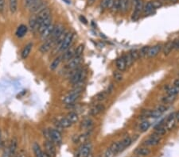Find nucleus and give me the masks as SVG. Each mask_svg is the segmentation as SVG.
Returning a JSON list of instances; mask_svg holds the SVG:
<instances>
[{"label":"nucleus","instance_id":"44","mask_svg":"<svg viewBox=\"0 0 179 157\" xmlns=\"http://www.w3.org/2000/svg\"><path fill=\"white\" fill-rule=\"evenodd\" d=\"M111 10L113 13L120 11V0H115Z\"/></svg>","mask_w":179,"mask_h":157},{"label":"nucleus","instance_id":"26","mask_svg":"<svg viewBox=\"0 0 179 157\" xmlns=\"http://www.w3.org/2000/svg\"><path fill=\"white\" fill-rule=\"evenodd\" d=\"M27 31H28V28H27L26 25H21L18 27L15 34L18 37H22L26 34Z\"/></svg>","mask_w":179,"mask_h":157},{"label":"nucleus","instance_id":"15","mask_svg":"<svg viewBox=\"0 0 179 157\" xmlns=\"http://www.w3.org/2000/svg\"><path fill=\"white\" fill-rule=\"evenodd\" d=\"M176 120H175V113H172L169 115V117L166 118V121H165V127H166V130H172L173 127L175 126Z\"/></svg>","mask_w":179,"mask_h":157},{"label":"nucleus","instance_id":"54","mask_svg":"<svg viewBox=\"0 0 179 157\" xmlns=\"http://www.w3.org/2000/svg\"><path fill=\"white\" fill-rule=\"evenodd\" d=\"M79 18H80V20L81 21V22H84L85 24H87V20L85 17H83V16H80Z\"/></svg>","mask_w":179,"mask_h":157},{"label":"nucleus","instance_id":"12","mask_svg":"<svg viewBox=\"0 0 179 157\" xmlns=\"http://www.w3.org/2000/svg\"><path fill=\"white\" fill-rule=\"evenodd\" d=\"M64 31H65V27H64V25H62V24H58V25H56L54 26L52 36H51L50 39L54 40V42H55V40L63 33Z\"/></svg>","mask_w":179,"mask_h":157},{"label":"nucleus","instance_id":"4","mask_svg":"<svg viewBox=\"0 0 179 157\" xmlns=\"http://www.w3.org/2000/svg\"><path fill=\"white\" fill-rule=\"evenodd\" d=\"M49 130H50V138H51L52 142H54V144H57V145L62 144V136L61 132L58 129H57V128H51V129H49Z\"/></svg>","mask_w":179,"mask_h":157},{"label":"nucleus","instance_id":"48","mask_svg":"<svg viewBox=\"0 0 179 157\" xmlns=\"http://www.w3.org/2000/svg\"><path fill=\"white\" fill-rule=\"evenodd\" d=\"M131 56L132 57V59H134V61L137 60V59H139L140 58V56H139V50L137 49H132L131 50V52H129Z\"/></svg>","mask_w":179,"mask_h":157},{"label":"nucleus","instance_id":"13","mask_svg":"<svg viewBox=\"0 0 179 157\" xmlns=\"http://www.w3.org/2000/svg\"><path fill=\"white\" fill-rule=\"evenodd\" d=\"M177 42V40L169 41V42L166 43V44L162 47V52H163V54L165 56H168V55L175 48Z\"/></svg>","mask_w":179,"mask_h":157},{"label":"nucleus","instance_id":"34","mask_svg":"<svg viewBox=\"0 0 179 157\" xmlns=\"http://www.w3.org/2000/svg\"><path fill=\"white\" fill-rule=\"evenodd\" d=\"M115 0H102L101 3H100V6L102 9L105 10V9H110L112 8V5L114 3Z\"/></svg>","mask_w":179,"mask_h":157},{"label":"nucleus","instance_id":"1","mask_svg":"<svg viewBox=\"0 0 179 157\" xmlns=\"http://www.w3.org/2000/svg\"><path fill=\"white\" fill-rule=\"evenodd\" d=\"M82 91V87L80 86H75L74 90L70 92L69 94H66L63 98V103L66 104V105H70L73 104L80 98Z\"/></svg>","mask_w":179,"mask_h":157},{"label":"nucleus","instance_id":"6","mask_svg":"<svg viewBox=\"0 0 179 157\" xmlns=\"http://www.w3.org/2000/svg\"><path fill=\"white\" fill-rule=\"evenodd\" d=\"M143 6H144L143 0H139L135 6V10H134L132 15H131V20L132 21H135L139 19V17H140V13H143Z\"/></svg>","mask_w":179,"mask_h":157},{"label":"nucleus","instance_id":"28","mask_svg":"<svg viewBox=\"0 0 179 157\" xmlns=\"http://www.w3.org/2000/svg\"><path fill=\"white\" fill-rule=\"evenodd\" d=\"M154 10H154V7L152 6L151 2H150H150H146V4H145L144 6H143V13L144 15H150V14L154 13Z\"/></svg>","mask_w":179,"mask_h":157},{"label":"nucleus","instance_id":"59","mask_svg":"<svg viewBox=\"0 0 179 157\" xmlns=\"http://www.w3.org/2000/svg\"><path fill=\"white\" fill-rule=\"evenodd\" d=\"M13 157H24V156H23V155H22V154H20V153H18V154L16 153Z\"/></svg>","mask_w":179,"mask_h":157},{"label":"nucleus","instance_id":"36","mask_svg":"<svg viewBox=\"0 0 179 157\" xmlns=\"http://www.w3.org/2000/svg\"><path fill=\"white\" fill-rule=\"evenodd\" d=\"M133 140L131 136H126L123 140H121V145L122 147H123V149H126L127 147H129L131 144H132Z\"/></svg>","mask_w":179,"mask_h":157},{"label":"nucleus","instance_id":"14","mask_svg":"<svg viewBox=\"0 0 179 157\" xmlns=\"http://www.w3.org/2000/svg\"><path fill=\"white\" fill-rule=\"evenodd\" d=\"M92 149H93V144L90 142H88V143H85L83 145L80 147V152H81V157H86L87 155H89V154L92 152Z\"/></svg>","mask_w":179,"mask_h":157},{"label":"nucleus","instance_id":"40","mask_svg":"<svg viewBox=\"0 0 179 157\" xmlns=\"http://www.w3.org/2000/svg\"><path fill=\"white\" fill-rule=\"evenodd\" d=\"M166 93H167V94H170V95L177 96V94H179V86H169V87L166 88Z\"/></svg>","mask_w":179,"mask_h":157},{"label":"nucleus","instance_id":"20","mask_svg":"<svg viewBox=\"0 0 179 157\" xmlns=\"http://www.w3.org/2000/svg\"><path fill=\"white\" fill-rule=\"evenodd\" d=\"M134 152L135 155H139V156H147L151 153V150L147 147H142L136 148Z\"/></svg>","mask_w":179,"mask_h":157},{"label":"nucleus","instance_id":"3","mask_svg":"<svg viewBox=\"0 0 179 157\" xmlns=\"http://www.w3.org/2000/svg\"><path fill=\"white\" fill-rule=\"evenodd\" d=\"M73 36H74V35H73V33L72 32H68L66 37H65V39H64L63 41L62 42V44L59 45L60 52H64L68 48H70L71 47V44L73 40Z\"/></svg>","mask_w":179,"mask_h":157},{"label":"nucleus","instance_id":"61","mask_svg":"<svg viewBox=\"0 0 179 157\" xmlns=\"http://www.w3.org/2000/svg\"><path fill=\"white\" fill-rule=\"evenodd\" d=\"M175 48H176V49H179V40H177V44H176Z\"/></svg>","mask_w":179,"mask_h":157},{"label":"nucleus","instance_id":"7","mask_svg":"<svg viewBox=\"0 0 179 157\" xmlns=\"http://www.w3.org/2000/svg\"><path fill=\"white\" fill-rule=\"evenodd\" d=\"M82 62V56H74L73 58H72L70 60L66 63V68L68 69L69 71H72V70H75L78 66L80 65Z\"/></svg>","mask_w":179,"mask_h":157},{"label":"nucleus","instance_id":"46","mask_svg":"<svg viewBox=\"0 0 179 157\" xmlns=\"http://www.w3.org/2000/svg\"><path fill=\"white\" fill-rule=\"evenodd\" d=\"M113 77L114 78H115V80L116 81V82H121L122 80H123V74H122L121 71H115L113 72Z\"/></svg>","mask_w":179,"mask_h":157},{"label":"nucleus","instance_id":"38","mask_svg":"<svg viewBox=\"0 0 179 157\" xmlns=\"http://www.w3.org/2000/svg\"><path fill=\"white\" fill-rule=\"evenodd\" d=\"M176 100V95H170L167 94L166 96H164L162 98V101L164 104H170L173 103V101Z\"/></svg>","mask_w":179,"mask_h":157},{"label":"nucleus","instance_id":"16","mask_svg":"<svg viewBox=\"0 0 179 157\" xmlns=\"http://www.w3.org/2000/svg\"><path fill=\"white\" fill-rule=\"evenodd\" d=\"M104 109H105V106H104V104H97V105H94L93 107H92V109L89 110V114L91 116H97V115L103 113L104 111Z\"/></svg>","mask_w":179,"mask_h":157},{"label":"nucleus","instance_id":"23","mask_svg":"<svg viewBox=\"0 0 179 157\" xmlns=\"http://www.w3.org/2000/svg\"><path fill=\"white\" fill-rule=\"evenodd\" d=\"M109 148L112 150L114 153L116 154V155L123 151V147H122V145H121V141L114 142V143H112V144H111Z\"/></svg>","mask_w":179,"mask_h":157},{"label":"nucleus","instance_id":"8","mask_svg":"<svg viewBox=\"0 0 179 157\" xmlns=\"http://www.w3.org/2000/svg\"><path fill=\"white\" fill-rule=\"evenodd\" d=\"M44 147L46 149V152L51 157H55L56 155V147L54 142L50 140H46L44 143Z\"/></svg>","mask_w":179,"mask_h":157},{"label":"nucleus","instance_id":"32","mask_svg":"<svg viewBox=\"0 0 179 157\" xmlns=\"http://www.w3.org/2000/svg\"><path fill=\"white\" fill-rule=\"evenodd\" d=\"M18 0H9V9L11 13H15L18 10Z\"/></svg>","mask_w":179,"mask_h":157},{"label":"nucleus","instance_id":"11","mask_svg":"<svg viewBox=\"0 0 179 157\" xmlns=\"http://www.w3.org/2000/svg\"><path fill=\"white\" fill-rule=\"evenodd\" d=\"M162 47L163 46L161 44H156V45L152 46V47H150L148 51V53H147V57L148 58H154L155 56H157L159 54V52L162 50Z\"/></svg>","mask_w":179,"mask_h":157},{"label":"nucleus","instance_id":"51","mask_svg":"<svg viewBox=\"0 0 179 157\" xmlns=\"http://www.w3.org/2000/svg\"><path fill=\"white\" fill-rule=\"evenodd\" d=\"M5 0H0V13H2L5 10Z\"/></svg>","mask_w":179,"mask_h":157},{"label":"nucleus","instance_id":"42","mask_svg":"<svg viewBox=\"0 0 179 157\" xmlns=\"http://www.w3.org/2000/svg\"><path fill=\"white\" fill-rule=\"evenodd\" d=\"M108 95V93L106 91V90H105V91L100 92V93H98V94L95 96V99L98 101H104V100L106 99Z\"/></svg>","mask_w":179,"mask_h":157},{"label":"nucleus","instance_id":"25","mask_svg":"<svg viewBox=\"0 0 179 157\" xmlns=\"http://www.w3.org/2000/svg\"><path fill=\"white\" fill-rule=\"evenodd\" d=\"M51 24H52V18H51V17H49V18H47V19L44 20L41 23L40 25H39V28H38L39 33H42L43 31L46 29V28H48V27L50 26Z\"/></svg>","mask_w":179,"mask_h":157},{"label":"nucleus","instance_id":"41","mask_svg":"<svg viewBox=\"0 0 179 157\" xmlns=\"http://www.w3.org/2000/svg\"><path fill=\"white\" fill-rule=\"evenodd\" d=\"M129 8V0H120V11L125 13Z\"/></svg>","mask_w":179,"mask_h":157},{"label":"nucleus","instance_id":"21","mask_svg":"<svg viewBox=\"0 0 179 157\" xmlns=\"http://www.w3.org/2000/svg\"><path fill=\"white\" fill-rule=\"evenodd\" d=\"M29 26L30 29L32 32H36L38 31V25L37 22V16L36 15H31L29 20Z\"/></svg>","mask_w":179,"mask_h":157},{"label":"nucleus","instance_id":"53","mask_svg":"<svg viewBox=\"0 0 179 157\" xmlns=\"http://www.w3.org/2000/svg\"><path fill=\"white\" fill-rule=\"evenodd\" d=\"M33 1L34 0H25V6H26V7L29 8L30 6H31V4H32Z\"/></svg>","mask_w":179,"mask_h":157},{"label":"nucleus","instance_id":"35","mask_svg":"<svg viewBox=\"0 0 179 157\" xmlns=\"http://www.w3.org/2000/svg\"><path fill=\"white\" fill-rule=\"evenodd\" d=\"M93 124V121L91 119H85L81 124V128L83 129H90Z\"/></svg>","mask_w":179,"mask_h":157},{"label":"nucleus","instance_id":"60","mask_svg":"<svg viewBox=\"0 0 179 157\" xmlns=\"http://www.w3.org/2000/svg\"><path fill=\"white\" fill-rule=\"evenodd\" d=\"M139 0H132V3L134 4V6H135L137 2H139Z\"/></svg>","mask_w":179,"mask_h":157},{"label":"nucleus","instance_id":"50","mask_svg":"<svg viewBox=\"0 0 179 157\" xmlns=\"http://www.w3.org/2000/svg\"><path fill=\"white\" fill-rule=\"evenodd\" d=\"M2 157H13V155H12L11 152H10L8 147H6V148L4 149L3 152H2Z\"/></svg>","mask_w":179,"mask_h":157},{"label":"nucleus","instance_id":"39","mask_svg":"<svg viewBox=\"0 0 179 157\" xmlns=\"http://www.w3.org/2000/svg\"><path fill=\"white\" fill-rule=\"evenodd\" d=\"M122 57L123 58V59H124V61H125V63L126 65H127V67H131V66H132L133 63H134V59H132V57L131 56V55H130V53H126L124 54Z\"/></svg>","mask_w":179,"mask_h":157},{"label":"nucleus","instance_id":"43","mask_svg":"<svg viewBox=\"0 0 179 157\" xmlns=\"http://www.w3.org/2000/svg\"><path fill=\"white\" fill-rule=\"evenodd\" d=\"M84 49H85V45L83 44H81L77 46V48H75V54H74V56H82V54L84 52Z\"/></svg>","mask_w":179,"mask_h":157},{"label":"nucleus","instance_id":"58","mask_svg":"<svg viewBox=\"0 0 179 157\" xmlns=\"http://www.w3.org/2000/svg\"><path fill=\"white\" fill-rule=\"evenodd\" d=\"M42 157H51L50 155H48V154L46 152V151H43V155Z\"/></svg>","mask_w":179,"mask_h":157},{"label":"nucleus","instance_id":"9","mask_svg":"<svg viewBox=\"0 0 179 157\" xmlns=\"http://www.w3.org/2000/svg\"><path fill=\"white\" fill-rule=\"evenodd\" d=\"M161 141V136H157L156 134H153L149 136L146 140H144L143 144L146 146H155L158 144Z\"/></svg>","mask_w":179,"mask_h":157},{"label":"nucleus","instance_id":"31","mask_svg":"<svg viewBox=\"0 0 179 157\" xmlns=\"http://www.w3.org/2000/svg\"><path fill=\"white\" fill-rule=\"evenodd\" d=\"M33 151L35 155V157H42L43 151L41 148L40 145L37 142H34L33 144Z\"/></svg>","mask_w":179,"mask_h":157},{"label":"nucleus","instance_id":"47","mask_svg":"<svg viewBox=\"0 0 179 157\" xmlns=\"http://www.w3.org/2000/svg\"><path fill=\"white\" fill-rule=\"evenodd\" d=\"M150 2H151V5H152L154 10L159 9V8H161L163 6V4H162V2L160 0H151Z\"/></svg>","mask_w":179,"mask_h":157},{"label":"nucleus","instance_id":"18","mask_svg":"<svg viewBox=\"0 0 179 157\" xmlns=\"http://www.w3.org/2000/svg\"><path fill=\"white\" fill-rule=\"evenodd\" d=\"M74 54H75V48L73 47H70V48H68L66 51H65L63 55L62 56V60L63 61L68 62L69 60L74 57Z\"/></svg>","mask_w":179,"mask_h":157},{"label":"nucleus","instance_id":"56","mask_svg":"<svg viewBox=\"0 0 179 157\" xmlns=\"http://www.w3.org/2000/svg\"><path fill=\"white\" fill-rule=\"evenodd\" d=\"M173 86H179V78H177V79L174 80V82H173Z\"/></svg>","mask_w":179,"mask_h":157},{"label":"nucleus","instance_id":"10","mask_svg":"<svg viewBox=\"0 0 179 157\" xmlns=\"http://www.w3.org/2000/svg\"><path fill=\"white\" fill-rule=\"evenodd\" d=\"M54 46V40L50 38V39H48V40H45L44 43L40 46L39 51L43 54L47 53L49 51H50V49H51Z\"/></svg>","mask_w":179,"mask_h":157},{"label":"nucleus","instance_id":"62","mask_svg":"<svg viewBox=\"0 0 179 157\" xmlns=\"http://www.w3.org/2000/svg\"><path fill=\"white\" fill-rule=\"evenodd\" d=\"M1 137H2V132H1V129H0V140H1Z\"/></svg>","mask_w":179,"mask_h":157},{"label":"nucleus","instance_id":"17","mask_svg":"<svg viewBox=\"0 0 179 157\" xmlns=\"http://www.w3.org/2000/svg\"><path fill=\"white\" fill-rule=\"evenodd\" d=\"M54 26H55V25L51 24L48 28H46V29L43 31L42 33H41V38H42V40L45 41V40H48V39H50V37H51L52 33H53V31H54Z\"/></svg>","mask_w":179,"mask_h":157},{"label":"nucleus","instance_id":"29","mask_svg":"<svg viewBox=\"0 0 179 157\" xmlns=\"http://www.w3.org/2000/svg\"><path fill=\"white\" fill-rule=\"evenodd\" d=\"M32 47H33V44L32 43H29V44H27L24 47L23 50L22 52V59H26L29 56L31 50H32Z\"/></svg>","mask_w":179,"mask_h":157},{"label":"nucleus","instance_id":"33","mask_svg":"<svg viewBox=\"0 0 179 157\" xmlns=\"http://www.w3.org/2000/svg\"><path fill=\"white\" fill-rule=\"evenodd\" d=\"M62 56H58V57H56L55 59L53 60V62L51 63V64H50V70H52V71H55L57 68L58 67V66L60 65V63H62Z\"/></svg>","mask_w":179,"mask_h":157},{"label":"nucleus","instance_id":"5","mask_svg":"<svg viewBox=\"0 0 179 157\" xmlns=\"http://www.w3.org/2000/svg\"><path fill=\"white\" fill-rule=\"evenodd\" d=\"M37 16V22H38V28L39 25L44 20L47 19L49 17H51V10H50V8L47 6L45 9H43L42 10H41L40 12L36 14Z\"/></svg>","mask_w":179,"mask_h":157},{"label":"nucleus","instance_id":"37","mask_svg":"<svg viewBox=\"0 0 179 157\" xmlns=\"http://www.w3.org/2000/svg\"><path fill=\"white\" fill-rule=\"evenodd\" d=\"M150 127V122L149 121H143V122L139 124V129L141 132H145L148 130Z\"/></svg>","mask_w":179,"mask_h":157},{"label":"nucleus","instance_id":"30","mask_svg":"<svg viewBox=\"0 0 179 157\" xmlns=\"http://www.w3.org/2000/svg\"><path fill=\"white\" fill-rule=\"evenodd\" d=\"M162 113L161 112H159L158 109H154V110H146L144 113L145 117H154V118H157V117H159Z\"/></svg>","mask_w":179,"mask_h":157},{"label":"nucleus","instance_id":"22","mask_svg":"<svg viewBox=\"0 0 179 157\" xmlns=\"http://www.w3.org/2000/svg\"><path fill=\"white\" fill-rule=\"evenodd\" d=\"M116 65L118 70L119 71H121V72L126 71V69H127V65H126L125 61H124V59H123V58L122 56L116 59Z\"/></svg>","mask_w":179,"mask_h":157},{"label":"nucleus","instance_id":"49","mask_svg":"<svg viewBox=\"0 0 179 157\" xmlns=\"http://www.w3.org/2000/svg\"><path fill=\"white\" fill-rule=\"evenodd\" d=\"M115 155H116V154L114 153L113 151L108 147V149L105 151V152H104V157H115Z\"/></svg>","mask_w":179,"mask_h":157},{"label":"nucleus","instance_id":"63","mask_svg":"<svg viewBox=\"0 0 179 157\" xmlns=\"http://www.w3.org/2000/svg\"><path fill=\"white\" fill-rule=\"evenodd\" d=\"M135 157H137V156H135Z\"/></svg>","mask_w":179,"mask_h":157},{"label":"nucleus","instance_id":"57","mask_svg":"<svg viewBox=\"0 0 179 157\" xmlns=\"http://www.w3.org/2000/svg\"><path fill=\"white\" fill-rule=\"evenodd\" d=\"M167 2H171V3H176V2H178V0H166Z\"/></svg>","mask_w":179,"mask_h":157},{"label":"nucleus","instance_id":"45","mask_svg":"<svg viewBox=\"0 0 179 157\" xmlns=\"http://www.w3.org/2000/svg\"><path fill=\"white\" fill-rule=\"evenodd\" d=\"M149 48H150V46L146 45V46H143V47H142V48H140V50H139V56H140V57L143 58V57H145V56H147Z\"/></svg>","mask_w":179,"mask_h":157},{"label":"nucleus","instance_id":"24","mask_svg":"<svg viewBox=\"0 0 179 157\" xmlns=\"http://www.w3.org/2000/svg\"><path fill=\"white\" fill-rule=\"evenodd\" d=\"M10 151L11 152V154L13 155V156L16 154V151H17L18 148V140L16 137H13L10 140V143L9 144V147H8Z\"/></svg>","mask_w":179,"mask_h":157},{"label":"nucleus","instance_id":"55","mask_svg":"<svg viewBox=\"0 0 179 157\" xmlns=\"http://www.w3.org/2000/svg\"><path fill=\"white\" fill-rule=\"evenodd\" d=\"M175 120L176 122L179 123V111L176 112L175 113Z\"/></svg>","mask_w":179,"mask_h":157},{"label":"nucleus","instance_id":"2","mask_svg":"<svg viewBox=\"0 0 179 157\" xmlns=\"http://www.w3.org/2000/svg\"><path fill=\"white\" fill-rule=\"evenodd\" d=\"M87 76V72L84 69L77 70L71 77H70V82L73 85H77L78 83L83 82Z\"/></svg>","mask_w":179,"mask_h":157},{"label":"nucleus","instance_id":"52","mask_svg":"<svg viewBox=\"0 0 179 157\" xmlns=\"http://www.w3.org/2000/svg\"><path fill=\"white\" fill-rule=\"evenodd\" d=\"M156 109H158V111L159 112H161L162 113H163L164 112L166 111V109H167V107H166V105H159L158 108Z\"/></svg>","mask_w":179,"mask_h":157},{"label":"nucleus","instance_id":"27","mask_svg":"<svg viewBox=\"0 0 179 157\" xmlns=\"http://www.w3.org/2000/svg\"><path fill=\"white\" fill-rule=\"evenodd\" d=\"M66 117L73 124H75V123H77V121H78V120H79L78 114H77V113L74 111H71V112H70V113H68Z\"/></svg>","mask_w":179,"mask_h":157},{"label":"nucleus","instance_id":"19","mask_svg":"<svg viewBox=\"0 0 179 157\" xmlns=\"http://www.w3.org/2000/svg\"><path fill=\"white\" fill-rule=\"evenodd\" d=\"M56 125L61 128H67L72 126V123L68 120L66 117H62V118L58 119V121H56Z\"/></svg>","mask_w":179,"mask_h":157}]
</instances>
